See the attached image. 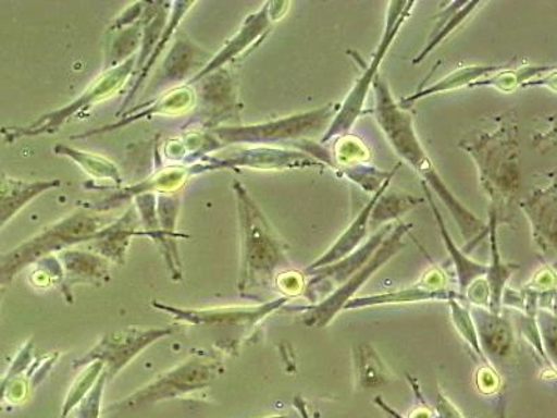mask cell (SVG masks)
Masks as SVG:
<instances>
[{
  "mask_svg": "<svg viewBox=\"0 0 557 418\" xmlns=\"http://www.w3.org/2000/svg\"><path fill=\"white\" fill-rule=\"evenodd\" d=\"M211 59L207 52H203L197 45H194L190 39L181 35L171 53L168 54L165 63L162 64V72L159 74L158 82L153 86L165 87L169 84L181 82V79L187 77L196 69L200 73L211 62Z\"/></svg>",
  "mask_w": 557,
  "mask_h": 418,
  "instance_id": "21",
  "label": "cell"
},
{
  "mask_svg": "<svg viewBox=\"0 0 557 418\" xmlns=\"http://www.w3.org/2000/svg\"><path fill=\"white\" fill-rule=\"evenodd\" d=\"M139 228L141 222H138L136 208L127 209L117 221L99 229L91 238L92 248L108 261L124 263L132 238L144 237L143 229Z\"/></svg>",
  "mask_w": 557,
  "mask_h": 418,
  "instance_id": "16",
  "label": "cell"
},
{
  "mask_svg": "<svg viewBox=\"0 0 557 418\" xmlns=\"http://www.w3.org/2000/svg\"><path fill=\"white\" fill-rule=\"evenodd\" d=\"M392 179L387 181L381 187L380 192L372 194L370 200L364 208L361 209L360 213H358L355 221L351 222V225L348 226L347 231L343 233V235L337 238V242L333 244V246L323 254L322 257L318 258V260L313 261L310 267L307 268L306 272L320 270V268L332 266L337 261L343 260V258L350 256L352 251H356L358 247L361 246L362 241L368 235V229H370V219L372 209H374L375 204L380 200V197L383 193L387 190Z\"/></svg>",
  "mask_w": 557,
  "mask_h": 418,
  "instance_id": "18",
  "label": "cell"
},
{
  "mask_svg": "<svg viewBox=\"0 0 557 418\" xmlns=\"http://www.w3.org/2000/svg\"><path fill=\"white\" fill-rule=\"evenodd\" d=\"M103 226V218L79 209L52 226L44 229L37 236L20 244L13 250L0 254V292L10 285L24 268L44 260L53 251L67 250L76 244L91 242L92 236Z\"/></svg>",
  "mask_w": 557,
  "mask_h": 418,
  "instance_id": "4",
  "label": "cell"
},
{
  "mask_svg": "<svg viewBox=\"0 0 557 418\" xmlns=\"http://www.w3.org/2000/svg\"><path fill=\"white\" fill-rule=\"evenodd\" d=\"M290 300L288 297L276 298V300L267 303L261 307L256 308H222V310L215 311H184L177 310V308L158 305L153 303V306L173 312L177 317V320L191 321V322H231V323H248L253 325L262 318L270 316L271 312L277 310L286 305Z\"/></svg>",
  "mask_w": 557,
  "mask_h": 418,
  "instance_id": "22",
  "label": "cell"
},
{
  "mask_svg": "<svg viewBox=\"0 0 557 418\" xmlns=\"http://www.w3.org/2000/svg\"><path fill=\"white\" fill-rule=\"evenodd\" d=\"M459 148L474 159L481 186L490 197V209L496 213L497 221L509 222L521 184L516 113L504 112L490 119L484 126L462 137Z\"/></svg>",
  "mask_w": 557,
  "mask_h": 418,
  "instance_id": "2",
  "label": "cell"
},
{
  "mask_svg": "<svg viewBox=\"0 0 557 418\" xmlns=\"http://www.w3.org/2000/svg\"><path fill=\"white\" fill-rule=\"evenodd\" d=\"M339 104L327 103L312 111L292 114L275 121L251 124V126H233L213 128L212 136L222 147L246 144L252 147H267L272 143L292 142V139L312 138L326 132L335 118Z\"/></svg>",
  "mask_w": 557,
  "mask_h": 418,
  "instance_id": "5",
  "label": "cell"
},
{
  "mask_svg": "<svg viewBox=\"0 0 557 418\" xmlns=\"http://www.w3.org/2000/svg\"><path fill=\"white\" fill-rule=\"evenodd\" d=\"M392 223L383 225L377 229L374 236L361 244L356 251H352L350 256L343 258V260L332 263V266L320 268V270L302 272L306 276H310L306 281L305 295L312 303L317 305L323 300V298L335 292L337 287H341L343 283L350 279L357 271H360L366 266L370 258L374 256L376 248L381 246L383 238L387 236L393 229Z\"/></svg>",
  "mask_w": 557,
  "mask_h": 418,
  "instance_id": "10",
  "label": "cell"
},
{
  "mask_svg": "<svg viewBox=\"0 0 557 418\" xmlns=\"http://www.w3.org/2000/svg\"><path fill=\"white\" fill-rule=\"evenodd\" d=\"M206 172V167H203L201 161L187 167L177 165L162 169V171L153 173L152 176L146 179V181L114 193L111 198H107V200L99 204L97 211H108V209L116 207L117 204L143 196V194H156V196L157 194H172L177 192L178 188H182L191 177Z\"/></svg>",
  "mask_w": 557,
  "mask_h": 418,
  "instance_id": "14",
  "label": "cell"
},
{
  "mask_svg": "<svg viewBox=\"0 0 557 418\" xmlns=\"http://www.w3.org/2000/svg\"><path fill=\"white\" fill-rule=\"evenodd\" d=\"M232 187L236 196L242 238L238 292L247 297L271 287L277 271L288 263L287 244L277 235L243 183L233 181Z\"/></svg>",
  "mask_w": 557,
  "mask_h": 418,
  "instance_id": "3",
  "label": "cell"
},
{
  "mask_svg": "<svg viewBox=\"0 0 557 418\" xmlns=\"http://www.w3.org/2000/svg\"><path fill=\"white\" fill-rule=\"evenodd\" d=\"M372 87L375 93L376 122L385 133L387 142L391 143L397 156L409 163L417 174H420L422 182L431 188L432 193H436V196L449 209L451 218L460 228L462 238L467 242L462 251L470 254L472 248L487 236L486 223L462 206L446 186L444 179L436 172L435 163L432 162L425 148L422 147L420 138L417 137L411 113L400 108L399 102L395 101L389 86L380 76H376Z\"/></svg>",
  "mask_w": 557,
  "mask_h": 418,
  "instance_id": "1",
  "label": "cell"
},
{
  "mask_svg": "<svg viewBox=\"0 0 557 418\" xmlns=\"http://www.w3.org/2000/svg\"><path fill=\"white\" fill-rule=\"evenodd\" d=\"M336 152L330 156L327 165H333V162H337L339 168H346L357 165V163H364L370 157L368 148L360 142V139L351 136L337 137Z\"/></svg>",
  "mask_w": 557,
  "mask_h": 418,
  "instance_id": "35",
  "label": "cell"
},
{
  "mask_svg": "<svg viewBox=\"0 0 557 418\" xmlns=\"http://www.w3.org/2000/svg\"><path fill=\"white\" fill-rule=\"evenodd\" d=\"M173 4H174L173 14H172L171 19H169L168 26L165 28V32H163L161 41H159V44L157 45L156 51H153L151 57H149L146 66H144L141 72H139L137 82L134 83L133 88L131 89V91H128V96L126 97V99H124L121 112H117V118H119V114H123L124 112L127 111V108L131 107V102L137 96L139 86H141V84L144 83V79L147 78L148 73L151 72V67L153 66V63L157 62L159 53H161V51H163V49H165L166 44L169 42V39L172 38L174 29H176L178 24H181L183 16H186V13L188 12V10H190L193 4H196V2H176Z\"/></svg>",
  "mask_w": 557,
  "mask_h": 418,
  "instance_id": "31",
  "label": "cell"
},
{
  "mask_svg": "<svg viewBox=\"0 0 557 418\" xmlns=\"http://www.w3.org/2000/svg\"><path fill=\"white\" fill-rule=\"evenodd\" d=\"M201 161L207 172L223 169H257V171H287V169L325 168L322 162L295 149L251 147L238 149L228 157H206Z\"/></svg>",
  "mask_w": 557,
  "mask_h": 418,
  "instance_id": "11",
  "label": "cell"
},
{
  "mask_svg": "<svg viewBox=\"0 0 557 418\" xmlns=\"http://www.w3.org/2000/svg\"><path fill=\"white\" fill-rule=\"evenodd\" d=\"M194 103H196V93H194V89L190 86L177 87L165 94V96L156 99V101L149 102L148 107L143 104L141 112L127 111L126 118H122L121 122L97 128V131L78 134V136H73V138H86L94 136V134L117 131V128L127 126V124L141 121V119L174 116V114L186 113L190 111Z\"/></svg>",
  "mask_w": 557,
  "mask_h": 418,
  "instance_id": "17",
  "label": "cell"
},
{
  "mask_svg": "<svg viewBox=\"0 0 557 418\" xmlns=\"http://www.w3.org/2000/svg\"><path fill=\"white\" fill-rule=\"evenodd\" d=\"M447 305L450 307L451 320L457 328V332L460 333L462 340H465L472 348V352L480 357V360L484 362L486 367H492L490 361L486 360L484 353H482L479 342V335L474 321H472L470 310H467L466 306L460 300H449Z\"/></svg>",
  "mask_w": 557,
  "mask_h": 418,
  "instance_id": "33",
  "label": "cell"
},
{
  "mask_svg": "<svg viewBox=\"0 0 557 418\" xmlns=\"http://www.w3.org/2000/svg\"><path fill=\"white\" fill-rule=\"evenodd\" d=\"M505 67L506 66H469L456 70V72H453L449 76L436 82L434 86L420 89V91L414 94V96L401 99L399 102L400 108L409 111L412 104L420 101L422 98L437 96V94L442 93L455 91V89H460L462 87L470 88V86L475 82H479L481 77H486L490 76V74L500 72V70H504Z\"/></svg>",
  "mask_w": 557,
  "mask_h": 418,
  "instance_id": "28",
  "label": "cell"
},
{
  "mask_svg": "<svg viewBox=\"0 0 557 418\" xmlns=\"http://www.w3.org/2000/svg\"><path fill=\"white\" fill-rule=\"evenodd\" d=\"M522 211L529 217L532 238L536 248L548 260L556 257V184L540 188L530 198L520 202Z\"/></svg>",
  "mask_w": 557,
  "mask_h": 418,
  "instance_id": "13",
  "label": "cell"
},
{
  "mask_svg": "<svg viewBox=\"0 0 557 418\" xmlns=\"http://www.w3.org/2000/svg\"><path fill=\"white\" fill-rule=\"evenodd\" d=\"M168 330H152V331H124L122 333H114V335L107 336V341L97 348L98 357L103 355L109 358V372L114 374L134 355H137L139 348L148 345L149 342L158 340V337L165 336Z\"/></svg>",
  "mask_w": 557,
  "mask_h": 418,
  "instance_id": "24",
  "label": "cell"
},
{
  "mask_svg": "<svg viewBox=\"0 0 557 418\" xmlns=\"http://www.w3.org/2000/svg\"><path fill=\"white\" fill-rule=\"evenodd\" d=\"M202 83L201 98L207 119H212V124L226 121L227 116L235 114L238 109L235 83L226 69H219L200 79Z\"/></svg>",
  "mask_w": 557,
  "mask_h": 418,
  "instance_id": "19",
  "label": "cell"
},
{
  "mask_svg": "<svg viewBox=\"0 0 557 418\" xmlns=\"http://www.w3.org/2000/svg\"><path fill=\"white\" fill-rule=\"evenodd\" d=\"M53 152L58 153V156L73 159L83 171H86L96 179H108V181L114 182L117 186H121L123 183L121 171L107 158L78 151V149L64 146V144H57V146L53 147Z\"/></svg>",
  "mask_w": 557,
  "mask_h": 418,
  "instance_id": "30",
  "label": "cell"
},
{
  "mask_svg": "<svg viewBox=\"0 0 557 418\" xmlns=\"http://www.w3.org/2000/svg\"><path fill=\"white\" fill-rule=\"evenodd\" d=\"M136 63V54H133V57L126 59L119 66L104 70L101 76L76 101L70 102L66 107L57 109V111L42 114L37 121L28 124V126L0 127V134L7 139V143L12 144L24 137H37L42 136V134L57 133L62 127V124L70 121L74 114L87 111L94 104L102 102L104 99L111 98L114 93H117L124 86V83L127 82L128 77H132Z\"/></svg>",
  "mask_w": 557,
  "mask_h": 418,
  "instance_id": "7",
  "label": "cell"
},
{
  "mask_svg": "<svg viewBox=\"0 0 557 418\" xmlns=\"http://www.w3.org/2000/svg\"><path fill=\"white\" fill-rule=\"evenodd\" d=\"M487 225V236L491 241V266H487L486 271V285L490 288V307L487 310L494 314L502 312V297H504V291L507 281L510 276L519 270L520 266L517 263H509L502 261L499 253V244H497V216L490 209V222Z\"/></svg>",
  "mask_w": 557,
  "mask_h": 418,
  "instance_id": "25",
  "label": "cell"
},
{
  "mask_svg": "<svg viewBox=\"0 0 557 418\" xmlns=\"http://www.w3.org/2000/svg\"><path fill=\"white\" fill-rule=\"evenodd\" d=\"M482 2H451L449 7H446L440 14L436 16V24L430 37H428V44L425 48L422 49L420 54L414 59V64H420L424 59L430 54L441 42L445 41L446 37L453 32H456L457 28L461 26L462 23L466 22L467 19L471 16L472 13L475 12L476 9L481 7Z\"/></svg>",
  "mask_w": 557,
  "mask_h": 418,
  "instance_id": "27",
  "label": "cell"
},
{
  "mask_svg": "<svg viewBox=\"0 0 557 418\" xmlns=\"http://www.w3.org/2000/svg\"><path fill=\"white\" fill-rule=\"evenodd\" d=\"M290 2H265L258 12L250 14L243 23L238 33L226 44L221 52L211 59V62L197 74L196 77L188 79V86L200 82L201 78L208 76L219 69H223L226 63L235 61L246 51L258 47L265 39L268 33L271 32L273 23L278 22L286 16L287 10L290 9Z\"/></svg>",
  "mask_w": 557,
  "mask_h": 418,
  "instance_id": "9",
  "label": "cell"
},
{
  "mask_svg": "<svg viewBox=\"0 0 557 418\" xmlns=\"http://www.w3.org/2000/svg\"><path fill=\"white\" fill-rule=\"evenodd\" d=\"M436 416L437 418H465L461 413L457 410V407L447 399L444 393L440 392L436 402Z\"/></svg>",
  "mask_w": 557,
  "mask_h": 418,
  "instance_id": "38",
  "label": "cell"
},
{
  "mask_svg": "<svg viewBox=\"0 0 557 418\" xmlns=\"http://www.w3.org/2000/svg\"><path fill=\"white\" fill-rule=\"evenodd\" d=\"M411 229V223H397L387 233V236L383 238L374 256L370 258V261L360 271H357L341 287H337L335 292H332L330 296L323 298L317 305H311L307 308H296V311H306L302 323L310 328H325L330 325L335 320L337 314L343 311L347 303L355 298L356 293L360 291L368 279L374 276V273L380 268L385 266L397 253L401 251V248L406 246L405 237L410 235Z\"/></svg>",
  "mask_w": 557,
  "mask_h": 418,
  "instance_id": "8",
  "label": "cell"
},
{
  "mask_svg": "<svg viewBox=\"0 0 557 418\" xmlns=\"http://www.w3.org/2000/svg\"><path fill=\"white\" fill-rule=\"evenodd\" d=\"M61 260L66 273V285L74 283H101L109 281V262L107 258L89 251L63 250Z\"/></svg>",
  "mask_w": 557,
  "mask_h": 418,
  "instance_id": "26",
  "label": "cell"
},
{
  "mask_svg": "<svg viewBox=\"0 0 557 418\" xmlns=\"http://www.w3.org/2000/svg\"><path fill=\"white\" fill-rule=\"evenodd\" d=\"M556 72L555 66H522L516 70H500L494 74V77L479 79L470 86L476 87H494L499 91L510 93L517 87H522L529 83L531 78L540 76V74Z\"/></svg>",
  "mask_w": 557,
  "mask_h": 418,
  "instance_id": "32",
  "label": "cell"
},
{
  "mask_svg": "<svg viewBox=\"0 0 557 418\" xmlns=\"http://www.w3.org/2000/svg\"><path fill=\"white\" fill-rule=\"evenodd\" d=\"M470 314L481 351L490 365L491 361L499 362L509 357L515 346V332L510 321L502 314H494L484 307H472Z\"/></svg>",
  "mask_w": 557,
  "mask_h": 418,
  "instance_id": "15",
  "label": "cell"
},
{
  "mask_svg": "<svg viewBox=\"0 0 557 418\" xmlns=\"http://www.w3.org/2000/svg\"><path fill=\"white\" fill-rule=\"evenodd\" d=\"M465 300L472 307H490V288L484 278L476 279L465 293Z\"/></svg>",
  "mask_w": 557,
  "mask_h": 418,
  "instance_id": "37",
  "label": "cell"
},
{
  "mask_svg": "<svg viewBox=\"0 0 557 418\" xmlns=\"http://www.w3.org/2000/svg\"><path fill=\"white\" fill-rule=\"evenodd\" d=\"M358 374L361 385L366 388H376L387 382V372L370 346H362L358 353Z\"/></svg>",
  "mask_w": 557,
  "mask_h": 418,
  "instance_id": "34",
  "label": "cell"
},
{
  "mask_svg": "<svg viewBox=\"0 0 557 418\" xmlns=\"http://www.w3.org/2000/svg\"><path fill=\"white\" fill-rule=\"evenodd\" d=\"M465 300L459 292L451 291L446 287L444 272L432 268L426 272L417 285L403 288V291L383 293V295H372L366 297H355L347 303L343 310H357V308L403 305V303H420V302H449Z\"/></svg>",
  "mask_w": 557,
  "mask_h": 418,
  "instance_id": "12",
  "label": "cell"
},
{
  "mask_svg": "<svg viewBox=\"0 0 557 418\" xmlns=\"http://www.w3.org/2000/svg\"><path fill=\"white\" fill-rule=\"evenodd\" d=\"M102 366H103L102 362H98V365L92 366L91 367V376L82 378V380H79V383H82V385H86V388H88L89 386L88 383H91L94 381V378L98 377V372H99V370H101ZM83 393H84V388H82V390H78L77 386L74 388V393H72V395L69 396L66 413L69 409H72V406L76 405L79 397H82ZM66 413H64V415H66Z\"/></svg>",
  "mask_w": 557,
  "mask_h": 418,
  "instance_id": "39",
  "label": "cell"
},
{
  "mask_svg": "<svg viewBox=\"0 0 557 418\" xmlns=\"http://www.w3.org/2000/svg\"><path fill=\"white\" fill-rule=\"evenodd\" d=\"M422 190H424L426 200L430 201L432 212L436 219L437 226H440L441 236L444 238L447 251L450 254L453 263L456 267L457 283H459V293L465 296L467 288L470 287L471 283H474L476 279L484 278L486 275L487 266L470 260L469 256L460 248H457L455 241H453L450 233L447 232L446 223L440 208L435 206L434 193L431 188L422 182Z\"/></svg>",
  "mask_w": 557,
  "mask_h": 418,
  "instance_id": "23",
  "label": "cell"
},
{
  "mask_svg": "<svg viewBox=\"0 0 557 418\" xmlns=\"http://www.w3.org/2000/svg\"><path fill=\"white\" fill-rule=\"evenodd\" d=\"M424 204V198H418L410 196V194L393 192L391 194L383 193L380 200L376 201L374 209H372L370 226L380 229L383 223L387 225L393 219H399L409 212L410 209H414L418 206Z\"/></svg>",
  "mask_w": 557,
  "mask_h": 418,
  "instance_id": "29",
  "label": "cell"
},
{
  "mask_svg": "<svg viewBox=\"0 0 557 418\" xmlns=\"http://www.w3.org/2000/svg\"><path fill=\"white\" fill-rule=\"evenodd\" d=\"M61 181L24 182L0 173V229L41 194L61 187Z\"/></svg>",
  "mask_w": 557,
  "mask_h": 418,
  "instance_id": "20",
  "label": "cell"
},
{
  "mask_svg": "<svg viewBox=\"0 0 557 418\" xmlns=\"http://www.w3.org/2000/svg\"><path fill=\"white\" fill-rule=\"evenodd\" d=\"M278 288L285 293V297H293L298 293L305 292L306 275L298 272H283L282 275L276 276Z\"/></svg>",
  "mask_w": 557,
  "mask_h": 418,
  "instance_id": "36",
  "label": "cell"
},
{
  "mask_svg": "<svg viewBox=\"0 0 557 418\" xmlns=\"http://www.w3.org/2000/svg\"><path fill=\"white\" fill-rule=\"evenodd\" d=\"M416 4V0H409V2H406V0H396V2L389 3L380 47H377L374 57H372L362 76L358 78L356 86L348 93L345 102L339 104L335 118H333L330 127H327V131L322 136L321 146L330 143L331 139L346 136V134L350 132V128L355 126L357 119L360 118L362 113H366L364 107L368 91H370V87L374 84L377 73H380L383 59H385L387 52H389L393 41H395L397 34H399L403 24L410 17Z\"/></svg>",
  "mask_w": 557,
  "mask_h": 418,
  "instance_id": "6",
  "label": "cell"
}]
</instances>
